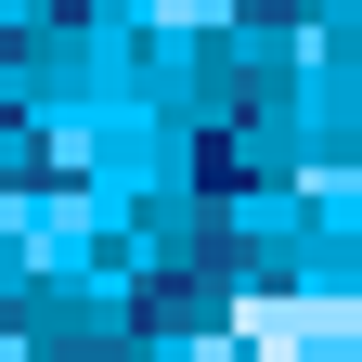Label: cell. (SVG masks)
<instances>
[{
	"label": "cell",
	"instance_id": "6da1fadb",
	"mask_svg": "<svg viewBox=\"0 0 362 362\" xmlns=\"http://www.w3.org/2000/svg\"><path fill=\"white\" fill-rule=\"evenodd\" d=\"M207 310H220V285H194V272H181V285H156V298H143V337H168V324H207Z\"/></svg>",
	"mask_w": 362,
	"mask_h": 362
},
{
	"label": "cell",
	"instance_id": "7a4b0ae2",
	"mask_svg": "<svg viewBox=\"0 0 362 362\" xmlns=\"http://www.w3.org/2000/svg\"><path fill=\"white\" fill-rule=\"evenodd\" d=\"M52 362H129L117 337H52Z\"/></svg>",
	"mask_w": 362,
	"mask_h": 362
},
{
	"label": "cell",
	"instance_id": "3957f363",
	"mask_svg": "<svg viewBox=\"0 0 362 362\" xmlns=\"http://www.w3.org/2000/svg\"><path fill=\"white\" fill-rule=\"evenodd\" d=\"M52 13H90V0H52Z\"/></svg>",
	"mask_w": 362,
	"mask_h": 362
}]
</instances>
